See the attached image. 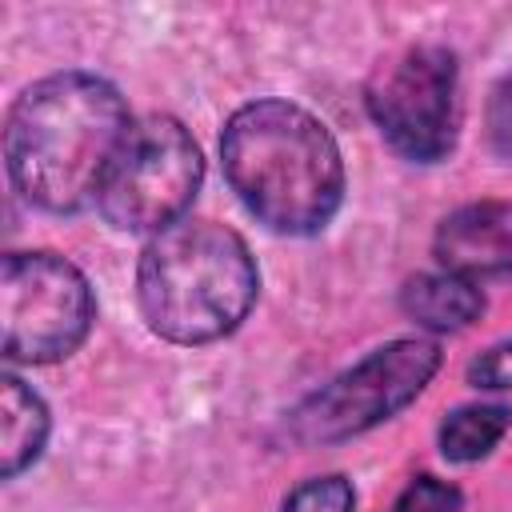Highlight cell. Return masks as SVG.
<instances>
[{"instance_id":"obj_3","label":"cell","mask_w":512,"mask_h":512,"mask_svg":"<svg viewBox=\"0 0 512 512\" xmlns=\"http://www.w3.org/2000/svg\"><path fill=\"white\" fill-rule=\"evenodd\" d=\"M260 272L240 232L216 220H180L156 232L136 264V300L168 344H212L244 324Z\"/></svg>"},{"instance_id":"obj_15","label":"cell","mask_w":512,"mask_h":512,"mask_svg":"<svg viewBox=\"0 0 512 512\" xmlns=\"http://www.w3.org/2000/svg\"><path fill=\"white\" fill-rule=\"evenodd\" d=\"M468 384H472V388H484V392L512 388V340H500V344L484 348V352L468 364Z\"/></svg>"},{"instance_id":"obj_8","label":"cell","mask_w":512,"mask_h":512,"mask_svg":"<svg viewBox=\"0 0 512 512\" xmlns=\"http://www.w3.org/2000/svg\"><path fill=\"white\" fill-rule=\"evenodd\" d=\"M436 264L464 280L512 276V200H476L448 212L432 240Z\"/></svg>"},{"instance_id":"obj_7","label":"cell","mask_w":512,"mask_h":512,"mask_svg":"<svg viewBox=\"0 0 512 512\" xmlns=\"http://www.w3.org/2000/svg\"><path fill=\"white\" fill-rule=\"evenodd\" d=\"M204 180V156L176 116L132 124L100 196V216L120 232H164L184 220Z\"/></svg>"},{"instance_id":"obj_11","label":"cell","mask_w":512,"mask_h":512,"mask_svg":"<svg viewBox=\"0 0 512 512\" xmlns=\"http://www.w3.org/2000/svg\"><path fill=\"white\" fill-rule=\"evenodd\" d=\"M508 428H512V408H504V404H464V408H452L444 416L440 432H436L440 456L452 460V464L484 460L504 440Z\"/></svg>"},{"instance_id":"obj_4","label":"cell","mask_w":512,"mask_h":512,"mask_svg":"<svg viewBox=\"0 0 512 512\" xmlns=\"http://www.w3.org/2000/svg\"><path fill=\"white\" fill-rule=\"evenodd\" d=\"M440 368V348L420 336L388 340L288 412V436L304 448L352 440L408 408Z\"/></svg>"},{"instance_id":"obj_10","label":"cell","mask_w":512,"mask_h":512,"mask_svg":"<svg viewBox=\"0 0 512 512\" xmlns=\"http://www.w3.org/2000/svg\"><path fill=\"white\" fill-rule=\"evenodd\" d=\"M48 408L44 400L12 372L0 376V472L4 480H16L24 468H32L48 444Z\"/></svg>"},{"instance_id":"obj_1","label":"cell","mask_w":512,"mask_h":512,"mask_svg":"<svg viewBox=\"0 0 512 512\" xmlns=\"http://www.w3.org/2000/svg\"><path fill=\"white\" fill-rule=\"evenodd\" d=\"M132 132L124 96L96 72H52L8 108L4 160L16 192L44 212L96 204Z\"/></svg>"},{"instance_id":"obj_6","label":"cell","mask_w":512,"mask_h":512,"mask_svg":"<svg viewBox=\"0 0 512 512\" xmlns=\"http://www.w3.org/2000/svg\"><path fill=\"white\" fill-rule=\"evenodd\" d=\"M364 104L392 152L412 164H440L460 136V68L444 44H412L380 60Z\"/></svg>"},{"instance_id":"obj_5","label":"cell","mask_w":512,"mask_h":512,"mask_svg":"<svg viewBox=\"0 0 512 512\" xmlns=\"http://www.w3.org/2000/svg\"><path fill=\"white\" fill-rule=\"evenodd\" d=\"M96 320L88 276L56 252H8L0 264V344L12 364L72 356Z\"/></svg>"},{"instance_id":"obj_9","label":"cell","mask_w":512,"mask_h":512,"mask_svg":"<svg viewBox=\"0 0 512 512\" xmlns=\"http://www.w3.org/2000/svg\"><path fill=\"white\" fill-rule=\"evenodd\" d=\"M400 308L412 324L428 332H464L484 312V292L476 280L452 272H420L400 288Z\"/></svg>"},{"instance_id":"obj_2","label":"cell","mask_w":512,"mask_h":512,"mask_svg":"<svg viewBox=\"0 0 512 512\" xmlns=\"http://www.w3.org/2000/svg\"><path fill=\"white\" fill-rule=\"evenodd\" d=\"M220 160L240 204L280 236H316L344 204L332 132L292 100H252L220 132Z\"/></svg>"},{"instance_id":"obj_13","label":"cell","mask_w":512,"mask_h":512,"mask_svg":"<svg viewBox=\"0 0 512 512\" xmlns=\"http://www.w3.org/2000/svg\"><path fill=\"white\" fill-rule=\"evenodd\" d=\"M464 492L440 476H416L392 504V512H460Z\"/></svg>"},{"instance_id":"obj_12","label":"cell","mask_w":512,"mask_h":512,"mask_svg":"<svg viewBox=\"0 0 512 512\" xmlns=\"http://www.w3.org/2000/svg\"><path fill=\"white\" fill-rule=\"evenodd\" d=\"M352 508H356V488L340 472L312 476L284 496V512H352Z\"/></svg>"},{"instance_id":"obj_14","label":"cell","mask_w":512,"mask_h":512,"mask_svg":"<svg viewBox=\"0 0 512 512\" xmlns=\"http://www.w3.org/2000/svg\"><path fill=\"white\" fill-rule=\"evenodd\" d=\"M484 128H488V144L496 156L512 160V72H504L488 96V112H484Z\"/></svg>"}]
</instances>
